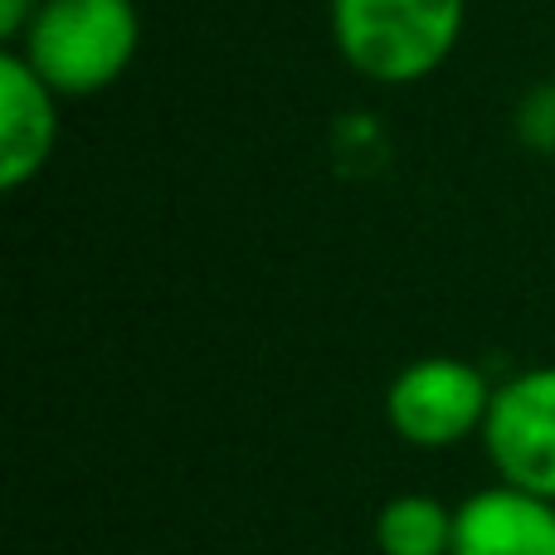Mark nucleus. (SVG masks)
<instances>
[{"label":"nucleus","instance_id":"obj_3","mask_svg":"<svg viewBox=\"0 0 555 555\" xmlns=\"http://www.w3.org/2000/svg\"><path fill=\"white\" fill-rule=\"evenodd\" d=\"M492 395L498 385H488V375L463 356H420L385 390V420L400 443L443 453L459 449L473 434L482 439Z\"/></svg>","mask_w":555,"mask_h":555},{"label":"nucleus","instance_id":"obj_7","mask_svg":"<svg viewBox=\"0 0 555 555\" xmlns=\"http://www.w3.org/2000/svg\"><path fill=\"white\" fill-rule=\"evenodd\" d=\"M380 555H453V507L429 492H400L371 521Z\"/></svg>","mask_w":555,"mask_h":555},{"label":"nucleus","instance_id":"obj_9","mask_svg":"<svg viewBox=\"0 0 555 555\" xmlns=\"http://www.w3.org/2000/svg\"><path fill=\"white\" fill-rule=\"evenodd\" d=\"M39 5H44V0H0V39H5V49L20 44V35L29 29Z\"/></svg>","mask_w":555,"mask_h":555},{"label":"nucleus","instance_id":"obj_8","mask_svg":"<svg viewBox=\"0 0 555 555\" xmlns=\"http://www.w3.org/2000/svg\"><path fill=\"white\" fill-rule=\"evenodd\" d=\"M517 137L541 156H555V83H537L517 107Z\"/></svg>","mask_w":555,"mask_h":555},{"label":"nucleus","instance_id":"obj_6","mask_svg":"<svg viewBox=\"0 0 555 555\" xmlns=\"http://www.w3.org/2000/svg\"><path fill=\"white\" fill-rule=\"evenodd\" d=\"M54 88L15 54H0V191L29 185L59 142Z\"/></svg>","mask_w":555,"mask_h":555},{"label":"nucleus","instance_id":"obj_5","mask_svg":"<svg viewBox=\"0 0 555 555\" xmlns=\"http://www.w3.org/2000/svg\"><path fill=\"white\" fill-rule=\"evenodd\" d=\"M453 555H555V502L512 482L468 492L453 507Z\"/></svg>","mask_w":555,"mask_h":555},{"label":"nucleus","instance_id":"obj_4","mask_svg":"<svg viewBox=\"0 0 555 555\" xmlns=\"http://www.w3.org/2000/svg\"><path fill=\"white\" fill-rule=\"evenodd\" d=\"M482 449L498 482L555 502V365H531L498 385Z\"/></svg>","mask_w":555,"mask_h":555},{"label":"nucleus","instance_id":"obj_2","mask_svg":"<svg viewBox=\"0 0 555 555\" xmlns=\"http://www.w3.org/2000/svg\"><path fill=\"white\" fill-rule=\"evenodd\" d=\"M142 39L132 0H44L10 44L54 93L88 98L113 88L127 74Z\"/></svg>","mask_w":555,"mask_h":555},{"label":"nucleus","instance_id":"obj_1","mask_svg":"<svg viewBox=\"0 0 555 555\" xmlns=\"http://www.w3.org/2000/svg\"><path fill=\"white\" fill-rule=\"evenodd\" d=\"M468 20V0H332V39L371 83H420L439 74Z\"/></svg>","mask_w":555,"mask_h":555}]
</instances>
